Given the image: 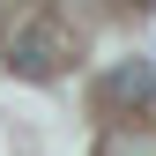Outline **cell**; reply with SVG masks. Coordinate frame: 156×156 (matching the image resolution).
Listing matches in <instances>:
<instances>
[{"label": "cell", "mask_w": 156, "mask_h": 156, "mask_svg": "<svg viewBox=\"0 0 156 156\" xmlns=\"http://www.w3.org/2000/svg\"><path fill=\"white\" fill-rule=\"evenodd\" d=\"M156 97V74H149V60H119L104 74V104H149Z\"/></svg>", "instance_id": "7a4b0ae2"}, {"label": "cell", "mask_w": 156, "mask_h": 156, "mask_svg": "<svg viewBox=\"0 0 156 156\" xmlns=\"http://www.w3.org/2000/svg\"><path fill=\"white\" fill-rule=\"evenodd\" d=\"M74 60V37H67V23H52V15H23V23L8 30V67L23 74V82H52Z\"/></svg>", "instance_id": "6da1fadb"}]
</instances>
